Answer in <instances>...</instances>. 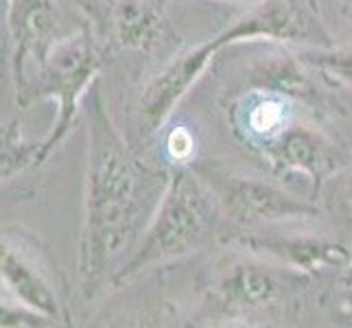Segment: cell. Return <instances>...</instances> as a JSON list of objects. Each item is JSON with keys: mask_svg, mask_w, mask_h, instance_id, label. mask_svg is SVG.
Here are the masks:
<instances>
[{"mask_svg": "<svg viewBox=\"0 0 352 328\" xmlns=\"http://www.w3.org/2000/svg\"><path fill=\"white\" fill-rule=\"evenodd\" d=\"M212 42L221 51L241 42H270L294 48L337 44L324 20L320 0H256L226 29L212 35Z\"/></svg>", "mask_w": 352, "mask_h": 328, "instance_id": "ba28073f", "label": "cell"}, {"mask_svg": "<svg viewBox=\"0 0 352 328\" xmlns=\"http://www.w3.org/2000/svg\"><path fill=\"white\" fill-rule=\"evenodd\" d=\"M0 285L9 298L53 326H70L66 278L40 237L20 226L0 228Z\"/></svg>", "mask_w": 352, "mask_h": 328, "instance_id": "8992f818", "label": "cell"}, {"mask_svg": "<svg viewBox=\"0 0 352 328\" xmlns=\"http://www.w3.org/2000/svg\"><path fill=\"white\" fill-rule=\"evenodd\" d=\"M226 241H234L239 245L252 252H258L263 256L280 263L289 270L307 274L311 278H320L329 270H344L352 261V250L342 241L326 239L318 234H261L241 232L228 237Z\"/></svg>", "mask_w": 352, "mask_h": 328, "instance_id": "4fadbf2b", "label": "cell"}, {"mask_svg": "<svg viewBox=\"0 0 352 328\" xmlns=\"http://www.w3.org/2000/svg\"><path fill=\"white\" fill-rule=\"evenodd\" d=\"M86 11L105 53H133L151 57L162 48L168 33L171 0H77Z\"/></svg>", "mask_w": 352, "mask_h": 328, "instance_id": "30bf717a", "label": "cell"}, {"mask_svg": "<svg viewBox=\"0 0 352 328\" xmlns=\"http://www.w3.org/2000/svg\"><path fill=\"white\" fill-rule=\"evenodd\" d=\"M320 302L322 307L331 309V313L337 315L339 320L352 324V261L344 270H339L337 281L324 289Z\"/></svg>", "mask_w": 352, "mask_h": 328, "instance_id": "d6986e66", "label": "cell"}, {"mask_svg": "<svg viewBox=\"0 0 352 328\" xmlns=\"http://www.w3.org/2000/svg\"><path fill=\"white\" fill-rule=\"evenodd\" d=\"M326 120L329 118L318 114L300 116L283 136L258 153L274 177H305L313 188V199L318 201L326 182L342 171L352 157L346 142L326 127Z\"/></svg>", "mask_w": 352, "mask_h": 328, "instance_id": "9c48e42d", "label": "cell"}, {"mask_svg": "<svg viewBox=\"0 0 352 328\" xmlns=\"http://www.w3.org/2000/svg\"><path fill=\"white\" fill-rule=\"evenodd\" d=\"M35 326H53L42 315L24 309L18 302L0 300V328H35Z\"/></svg>", "mask_w": 352, "mask_h": 328, "instance_id": "ffe728a7", "label": "cell"}, {"mask_svg": "<svg viewBox=\"0 0 352 328\" xmlns=\"http://www.w3.org/2000/svg\"><path fill=\"white\" fill-rule=\"evenodd\" d=\"M226 234L219 206L195 166L168 168L160 199L131 256L120 263L107 291L123 289L151 270L173 267L219 245Z\"/></svg>", "mask_w": 352, "mask_h": 328, "instance_id": "3957f363", "label": "cell"}, {"mask_svg": "<svg viewBox=\"0 0 352 328\" xmlns=\"http://www.w3.org/2000/svg\"><path fill=\"white\" fill-rule=\"evenodd\" d=\"M320 204L324 210L339 215L346 223L352 226V157L335 177L326 182L320 193Z\"/></svg>", "mask_w": 352, "mask_h": 328, "instance_id": "ac0fdd59", "label": "cell"}, {"mask_svg": "<svg viewBox=\"0 0 352 328\" xmlns=\"http://www.w3.org/2000/svg\"><path fill=\"white\" fill-rule=\"evenodd\" d=\"M296 53L322 79L333 83V86L352 90V46H339V44L326 48L302 46L296 48Z\"/></svg>", "mask_w": 352, "mask_h": 328, "instance_id": "2e32d148", "label": "cell"}, {"mask_svg": "<svg viewBox=\"0 0 352 328\" xmlns=\"http://www.w3.org/2000/svg\"><path fill=\"white\" fill-rule=\"evenodd\" d=\"M219 53L221 48H217L212 38L186 46L140 83L127 107L125 138L133 149L142 153L160 136L179 103L195 88Z\"/></svg>", "mask_w": 352, "mask_h": 328, "instance_id": "52a82bcc", "label": "cell"}, {"mask_svg": "<svg viewBox=\"0 0 352 328\" xmlns=\"http://www.w3.org/2000/svg\"><path fill=\"white\" fill-rule=\"evenodd\" d=\"M160 133H162V155L166 168L192 166L197 162V136L188 125L166 123Z\"/></svg>", "mask_w": 352, "mask_h": 328, "instance_id": "e0dca14e", "label": "cell"}, {"mask_svg": "<svg viewBox=\"0 0 352 328\" xmlns=\"http://www.w3.org/2000/svg\"><path fill=\"white\" fill-rule=\"evenodd\" d=\"M42 164V140L24 138L18 116L0 123V182H9Z\"/></svg>", "mask_w": 352, "mask_h": 328, "instance_id": "9a60e30c", "label": "cell"}, {"mask_svg": "<svg viewBox=\"0 0 352 328\" xmlns=\"http://www.w3.org/2000/svg\"><path fill=\"white\" fill-rule=\"evenodd\" d=\"M88 164L77 276L86 302L105 294L118 261L160 199L168 168L144 162L114 123L99 81L86 96Z\"/></svg>", "mask_w": 352, "mask_h": 328, "instance_id": "6da1fadb", "label": "cell"}, {"mask_svg": "<svg viewBox=\"0 0 352 328\" xmlns=\"http://www.w3.org/2000/svg\"><path fill=\"white\" fill-rule=\"evenodd\" d=\"M212 3H221V5H252L256 0H212Z\"/></svg>", "mask_w": 352, "mask_h": 328, "instance_id": "7402d4cb", "label": "cell"}, {"mask_svg": "<svg viewBox=\"0 0 352 328\" xmlns=\"http://www.w3.org/2000/svg\"><path fill=\"white\" fill-rule=\"evenodd\" d=\"M105 51L101 48L90 20L83 16L75 33L62 35L48 51L38 72L18 96L20 109L31 107L35 101L51 99L57 114L51 131L42 138V160L46 162L75 129L86 96L99 81Z\"/></svg>", "mask_w": 352, "mask_h": 328, "instance_id": "277c9868", "label": "cell"}, {"mask_svg": "<svg viewBox=\"0 0 352 328\" xmlns=\"http://www.w3.org/2000/svg\"><path fill=\"white\" fill-rule=\"evenodd\" d=\"M7 31L11 40V75L16 96L29 86L59 33V0H7Z\"/></svg>", "mask_w": 352, "mask_h": 328, "instance_id": "7c38bea8", "label": "cell"}, {"mask_svg": "<svg viewBox=\"0 0 352 328\" xmlns=\"http://www.w3.org/2000/svg\"><path fill=\"white\" fill-rule=\"evenodd\" d=\"M342 14L352 22V0H342Z\"/></svg>", "mask_w": 352, "mask_h": 328, "instance_id": "44dd1931", "label": "cell"}, {"mask_svg": "<svg viewBox=\"0 0 352 328\" xmlns=\"http://www.w3.org/2000/svg\"><path fill=\"white\" fill-rule=\"evenodd\" d=\"M221 112L232 138L256 155L278 136H283L300 116L318 114L294 96L270 88H241L232 94L228 92L221 101Z\"/></svg>", "mask_w": 352, "mask_h": 328, "instance_id": "8fae6325", "label": "cell"}, {"mask_svg": "<svg viewBox=\"0 0 352 328\" xmlns=\"http://www.w3.org/2000/svg\"><path fill=\"white\" fill-rule=\"evenodd\" d=\"M243 88H270L285 92L300 103L309 105L313 112H318L324 118H329L335 109L333 101L318 88V81L311 77V68L298 57L296 48L287 44H274L270 51L254 59L245 70Z\"/></svg>", "mask_w": 352, "mask_h": 328, "instance_id": "5bb4252c", "label": "cell"}, {"mask_svg": "<svg viewBox=\"0 0 352 328\" xmlns=\"http://www.w3.org/2000/svg\"><path fill=\"white\" fill-rule=\"evenodd\" d=\"M192 166L210 186L219 206L226 228L223 239L241 232H256L265 226L313 221L326 212L318 199L298 197L276 179L232 171L212 160L195 162Z\"/></svg>", "mask_w": 352, "mask_h": 328, "instance_id": "5b68a950", "label": "cell"}, {"mask_svg": "<svg viewBox=\"0 0 352 328\" xmlns=\"http://www.w3.org/2000/svg\"><path fill=\"white\" fill-rule=\"evenodd\" d=\"M313 283L307 274L226 241L199 274L184 320L206 326L294 324L305 315Z\"/></svg>", "mask_w": 352, "mask_h": 328, "instance_id": "7a4b0ae2", "label": "cell"}]
</instances>
